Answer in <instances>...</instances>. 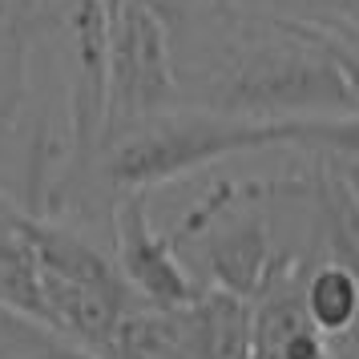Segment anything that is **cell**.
Listing matches in <instances>:
<instances>
[{
	"label": "cell",
	"instance_id": "cell-1",
	"mask_svg": "<svg viewBox=\"0 0 359 359\" xmlns=\"http://www.w3.org/2000/svg\"><path fill=\"white\" fill-rule=\"evenodd\" d=\"M294 146V121H250L218 109H165L158 117L114 130L101 142V174L121 194L186 178L222 158Z\"/></svg>",
	"mask_w": 359,
	"mask_h": 359
},
{
	"label": "cell",
	"instance_id": "cell-2",
	"mask_svg": "<svg viewBox=\"0 0 359 359\" xmlns=\"http://www.w3.org/2000/svg\"><path fill=\"white\" fill-rule=\"evenodd\" d=\"M278 36L250 45L210 89V109L250 121H311L359 114V97L323 49L278 20Z\"/></svg>",
	"mask_w": 359,
	"mask_h": 359
},
{
	"label": "cell",
	"instance_id": "cell-3",
	"mask_svg": "<svg viewBox=\"0 0 359 359\" xmlns=\"http://www.w3.org/2000/svg\"><path fill=\"white\" fill-rule=\"evenodd\" d=\"M178 93L170 61V29L162 17L126 0L109 17V77H105V137L170 109Z\"/></svg>",
	"mask_w": 359,
	"mask_h": 359
},
{
	"label": "cell",
	"instance_id": "cell-4",
	"mask_svg": "<svg viewBox=\"0 0 359 359\" xmlns=\"http://www.w3.org/2000/svg\"><path fill=\"white\" fill-rule=\"evenodd\" d=\"M114 262L121 278L137 291V299L149 303L154 311H182L202 294V283L174 259V246L149 226L146 194H126L117 206Z\"/></svg>",
	"mask_w": 359,
	"mask_h": 359
},
{
	"label": "cell",
	"instance_id": "cell-5",
	"mask_svg": "<svg viewBox=\"0 0 359 359\" xmlns=\"http://www.w3.org/2000/svg\"><path fill=\"white\" fill-rule=\"evenodd\" d=\"M255 359H323V335L307 315V278L299 266H278L250 299Z\"/></svg>",
	"mask_w": 359,
	"mask_h": 359
},
{
	"label": "cell",
	"instance_id": "cell-6",
	"mask_svg": "<svg viewBox=\"0 0 359 359\" xmlns=\"http://www.w3.org/2000/svg\"><path fill=\"white\" fill-rule=\"evenodd\" d=\"M178 335L186 359H255L250 299L202 287L194 303L178 311Z\"/></svg>",
	"mask_w": 359,
	"mask_h": 359
},
{
	"label": "cell",
	"instance_id": "cell-7",
	"mask_svg": "<svg viewBox=\"0 0 359 359\" xmlns=\"http://www.w3.org/2000/svg\"><path fill=\"white\" fill-rule=\"evenodd\" d=\"M20 238L33 250V262H36L41 275L65 278V283H81V287H97V291L117 294V299H137V291L121 278L117 262L105 259L93 243H85L81 234H73V230H65V226H53V222L25 218ZM137 303H142V299H137Z\"/></svg>",
	"mask_w": 359,
	"mask_h": 359
},
{
	"label": "cell",
	"instance_id": "cell-8",
	"mask_svg": "<svg viewBox=\"0 0 359 359\" xmlns=\"http://www.w3.org/2000/svg\"><path fill=\"white\" fill-rule=\"evenodd\" d=\"M210 271L218 278V287L230 294L255 299L262 291V283L271 275V259H266V230L246 218L243 226L222 230L210 243Z\"/></svg>",
	"mask_w": 359,
	"mask_h": 359
},
{
	"label": "cell",
	"instance_id": "cell-9",
	"mask_svg": "<svg viewBox=\"0 0 359 359\" xmlns=\"http://www.w3.org/2000/svg\"><path fill=\"white\" fill-rule=\"evenodd\" d=\"M355 311H359V266L327 262L307 278V315L323 339L343 331L355 319Z\"/></svg>",
	"mask_w": 359,
	"mask_h": 359
},
{
	"label": "cell",
	"instance_id": "cell-10",
	"mask_svg": "<svg viewBox=\"0 0 359 359\" xmlns=\"http://www.w3.org/2000/svg\"><path fill=\"white\" fill-rule=\"evenodd\" d=\"M0 359H93L41 319L0 303Z\"/></svg>",
	"mask_w": 359,
	"mask_h": 359
},
{
	"label": "cell",
	"instance_id": "cell-11",
	"mask_svg": "<svg viewBox=\"0 0 359 359\" xmlns=\"http://www.w3.org/2000/svg\"><path fill=\"white\" fill-rule=\"evenodd\" d=\"M0 303L20 311V315H29V319H41V323H45L41 275H36L33 250L25 246L20 234H0Z\"/></svg>",
	"mask_w": 359,
	"mask_h": 359
},
{
	"label": "cell",
	"instance_id": "cell-12",
	"mask_svg": "<svg viewBox=\"0 0 359 359\" xmlns=\"http://www.w3.org/2000/svg\"><path fill=\"white\" fill-rule=\"evenodd\" d=\"M299 36H307L315 49H323L331 57V65L343 73L347 89L359 97V29L351 25H323V20H287Z\"/></svg>",
	"mask_w": 359,
	"mask_h": 359
},
{
	"label": "cell",
	"instance_id": "cell-13",
	"mask_svg": "<svg viewBox=\"0 0 359 359\" xmlns=\"http://www.w3.org/2000/svg\"><path fill=\"white\" fill-rule=\"evenodd\" d=\"M303 13L294 20H323V25H351L359 29V0H299Z\"/></svg>",
	"mask_w": 359,
	"mask_h": 359
},
{
	"label": "cell",
	"instance_id": "cell-14",
	"mask_svg": "<svg viewBox=\"0 0 359 359\" xmlns=\"http://www.w3.org/2000/svg\"><path fill=\"white\" fill-rule=\"evenodd\" d=\"M323 347H327V359H359V311L343 331H335L331 339H323Z\"/></svg>",
	"mask_w": 359,
	"mask_h": 359
},
{
	"label": "cell",
	"instance_id": "cell-15",
	"mask_svg": "<svg viewBox=\"0 0 359 359\" xmlns=\"http://www.w3.org/2000/svg\"><path fill=\"white\" fill-rule=\"evenodd\" d=\"M25 218L29 214H20L8 198L0 194V234H20V226H25Z\"/></svg>",
	"mask_w": 359,
	"mask_h": 359
}]
</instances>
